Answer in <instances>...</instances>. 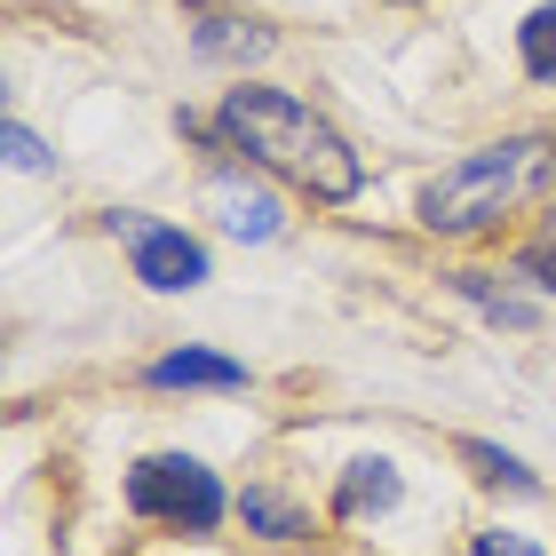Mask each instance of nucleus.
I'll return each mask as SVG.
<instances>
[{
    "mask_svg": "<svg viewBox=\"0 0 556 556\" xmlns=\"http://www.w3.org/2000/svg\"><path fill=\"white\" fill-rule=\"evenodd\" d=\"M223 136H231L247 160H263L270 175H287V184H302L311 199H358L366 184V160L350 151L311 104H294L287 88H231L223 96Z\"/></svg>",
    "mask_w": 556,
    "mask_h": 556,
    "instance_id": "nucleus-1",
    "label": "nucleus"
},
{
    "mask_svg": "<svg viewBox=\"0 0 556 556\" xmlns=\"http://www.w3.org/2000/svg\"><path fill=\"white\" fill-rule=\"evenodd\" d=\"M556 184V143L548 136H509V143H485L469 160H453L438 184L421 191V223L429 231H485L493 215L525 207L533 191Z\"/></svg>",
    "mask_w": 556,
    "mask_h": 556,
    "instance_id": "nucleus-2",
    "label": "nucleus"
},
{
    "mask_svg": "<svg viewBox=\"0 0 556 556\" xmlns=\"http://www.w3.org/2000/svg\"><path fill=\"white\" fill-rule=\"evenodd\" d=\"M128 509L160 517V525H184V533H215L231 501H223L207 462H191V453H151V462L128 469Z\"/></svg>",
    "mask_w": 556,
    "mask_h": 556,
    "instance_id": "nucleus-3",
    "label": "nucleus"
},
{
    "mask_svg": "<svg viewBox=\"0 0 556 556\" xmlns=\"http://www.w3.org/2000/svg\"><path fill=\"white\" fill-rule=\"evenodd\" d=\"M112 239H128V255H136V278L151 294H191V287H207V247H199L191 231H175V223H151L136 207H112Z\"/></svg>",
    "mask_w": 556,
    "mask_h": 556,
    "instance_id": "nucleus-4",
    "label": "nucleus"
},
{
    "mask_svg": "<svg viewBox=\"0 0 556 556\" xmlns=\"http://www.w3.org/2000/svg\"><path fill=\"white\" fill-rule=\"evenodd\" d=\"M207 207H215V223H223L231 239H278V231H287V207H278V191L255 184L247 167H215Z\"/></svg>",
    "mask_w": 556,
    "mask_h": 556,
    "instance_id": "nucleus-5",
    "label": "nucleus"
},
{
    "mask_svg": "<svg viewBox=\"0 0 556 556\" xmlns=\"http://www.w3.org/2000/svg\"><path fill=\"white\" fill-rule=\"evenodd\" d=\"M143 382L151 390H247V366L215 358V350H167V358H151Z\"/></svg>",
    "mask_w": 556,
    "mask_h": 556,
    "instance_id": "nucleus-6",
    "label": "nucleus"
},
{
    "mask_svg": "<svg viewBox=\"0 0 556 556\" xmlns=\"http://www.w3.org/2000/svg\"><path fill=\"white\" fill-rule=\"evenodd\" d=\"M397 493H406L397 462L366 453V462H350V477H342V493H334V517H342V525H358V517H382V509H397Z\"/></svg>",
    "mask_w": 556,
    "mask_h": 556,
    "instance_id": "nucleus-7",
    "label": "nucleus"
},
{
    "mask_svg": "<svg viewBox=\"0 0 556 556\" xmlns=\"http://www.w3.org/2000/svg\"><path fill=\"white\" fill-rule=\"evenodd\" d=\"M191 48H199L207 64H239V56H263V48H270V33H263V24H247V16H207Z\"/></svg>",
    "mask_w": 556,
    "mask_h": 556,
    "instance_id": "nucleus-8",
    "label": "nucleus"
},
{
    "mask_svg": "<svg viewBox=\"0 0 556 556\" xmlns=\"http://www.w3.org/2000/svg\"><path fill=\"white\" fill-rule=\"evenodd\" d=\"M239 517H247V533H263V541L311 533V525H302V509H294L287 493H270V485H247V493H239Z\"/></svg>",
    "mask_w": 556,
    "mask_h": 556,
    "instance_id": "nucleus-9",
    "label": "nucleus"
},
{
    "mask_svg": "<svg viewBox=\"0 0 556 556\" xmlns=\"http://www.w3.org/2000/svg\"><path fill=\"white\" fill-rule=\"evenodd\" d=\"M517 48H525V72H533V80H556V0L517 24Z\"/></svg>",
    "mask_w": 556,
    "mask_h": 556,
    "instance_id": "nucleus-10",
    "label": "nucleus"
},
{
    "mask_svg": "<svg viewBox=\"0 0 556 556\" xmlns=\"http://www.w3.org/2000/svg\"><path fill=\"white\" fill-rule=\"evenodd\" d=\"M462 462H477V477H485V485H509V493H533V469L517 462V453H501V445H462Z\"/></svg>",
    "mask_w": 556,
    "mask_h": 556,
    "instance_id": "nucleus-11",
    "label": "nucleus"
},
{
    "mask_svg": "<svg viewBox=\"0 0 556 556\" xmlns=\"http://www.w3.org/2000/svg\"><path fill=\"white\" fill-rule=\"evenodd\" d=\"M517 270H533L541 287L556 294V215H548V231H541V239H533V247H525V255H517Z\"/></svg>",
    "mask_w": 556,
    "mask_h": 556,
    "instance_id": "nucleus-12",
    "label": "nucleus"
},
{
    "mask_svg": "<svg viewBox=\"0 0 556 556\" xmlns=\"http://www.w3.org/2000/svg\"><path fill=\"white\" fill-rule=\"evenodd\" d=\"M469 556H548V548H533L525 533H477V548Z\"/></svg>",
    "mask_w": 556,
    "mask_h": 556,
    "instance_id": "nucleus-13",
    "label": "nucleus"
},
{
    "mask_svg": "<svg viewBox=\"0 0 556 556\" xmlns=\"http://www.w3.org/2000/svg\"><path fill=\"white\" fill-rule=\"evenodd\" d=\"M9 160L16 167H48V151H40V136L24 128V119H9Z\"/></svg>",
    "mask_w": 556,
    "mask_h": 556,
    "instance_id": "nucleus-14",
    "label": "nucleus"
}]
</instances>
